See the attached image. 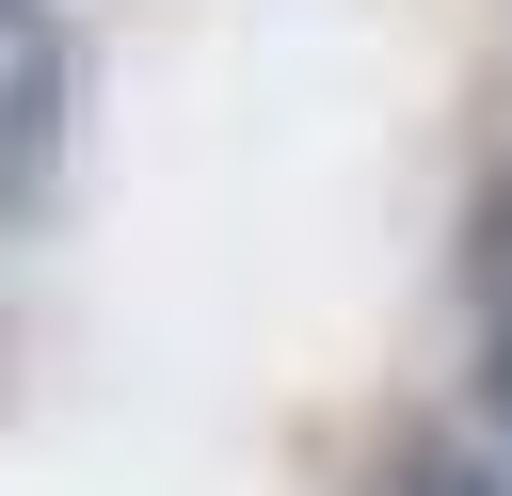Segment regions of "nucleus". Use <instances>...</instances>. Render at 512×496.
Segmentation results:
<instances>
[{"mask_svg": "<svg viewBox=\"0 0 512 496\" xmlns=\"http://www.w3.org/2000/svg\"><path fill=\"white\" fill-rule=\"evenodd\" d=\"M16 16H32V0H0V32H16Z\"/></svg>", "mask_w": 512, "mask_h": 496, "instance_id": "20e7f679", "label": "nucleus"}, {"mask_svg": "<svg viewBox=\"0 0 512 496\" xmlns=\"http://www.w3.org/2000/svg\"><path fill=\"white\" fill-rule=\"evenodd\" d=\"M480 416L512 432V320H480Z\"/></svg>", "mask_w": 512, "mask_h": 496, "instance_id": "7ed1b4c3", "label": "nucleus"}, {"mask_svg": "<svg viewBox=\"0 0 512 496\" xmlns=\"http://www.w3.org/2000/svg\"><path fill=\"white\" fill-rule=\"evenodd\" d=\"M48 160H64V64H48V48H16V96H0V208H32V192H48Z\"/></svg>", "mask_w": 512, "mask_h": 496, "instance_id": "f257e3e1", "label": "nucleus"}, {"mask_svg": "<svg viewBox=\"0 0 512 496\" xmlns=\"http://www.w3.org/2000/svg\"><path fill=\"white\" fill-rule=\"evenodd\" d=\"M384 496H512V464H496V448H400Z\"/></svg>", "mask_w": 512, "mask_h": 496, "instance_id": "f03ea898", "label": "nucleus"}]
</instances>
